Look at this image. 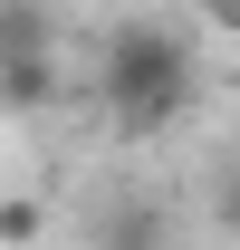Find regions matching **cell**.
I'll return each instance as SVG.
<instances>
[{
  "mask_svg": "<svg viewBox=\"0 0 240 250\" xmlns=\"http://www.w3.org/2000/svg\"><path fill=\"white\" fill-rule=\"evenodd\" d=\"M211 231H231V241H240V164L211 183Z\"/></svg>",
  "mask_w": 240,
  "mask_h": 250,
  "instance_id": "6",
  "label": "cell"
},
{
  "mask_svg": "<svg viewBox=\"0 0 240 250\" xmlns=\"http://www.w3.org/2000/svg\"><path fill=\"white\" fill-rule=\"evenodd\" d=\"M0 106H10V116L58 106V48H10V58H0Z\"/></svg>",
  "mask_w": 240,
  "mask_h": 250,
  "instance_id": "3",
  "label": "cell"
},
{
  "mask_svg": "<svg viewBox=\"0 0 240 250\" xmlns=\"http://www.w3.org/2000/svg\"><path fill=\"white\" fill-rule=\"evenodd\" d=\"M39 231H48V202L10 192V202H0V250H39Z\"/></svg>",
  "mask_w": 240,
  "mask_h": 250,
  "instance_id": "5",
  "label": "cell"
},
{
  "mask_svg": "<svg viewBox=\"0 0 240 250\" xmlns=\"http://www.w3.org/2000/svg\"><path fill=\"white\" fill-rule=\"evenodd\" d=\"M87 250H173V212L154 192H106L87 212Z\"/></svg>",
  "mask_w": 240,
  "mask_h": 250,
  "instance_id": "2",
  "label": "cell"
},
{
  "mask_svg": "<svg viewBox=\"0 0 240 250\" xmlns=\"http://www.w3.org/2000/svg\"><path fill=\"white\" fill-rule=\"evenodd\" d=\"M202 20H211L221 39H240V0H202Z\"/></svg>",
  "mask_w": 240,
  "mask_h": 250,
  "instance_id": "7",
  "label": "cell"
},
{
  "mask_svg": "<svg viewBox=\"0 0 240 250\" xmlns=\"http://www.w3.org/2000/svg\"><path fill=\"white\" fill-rule=\"evenodd\" d=\"M10 48H58V10L48 0H0V58Z\"/></svg>",
  "mask_w": 240,
  "mask_h": 250,
  "instance_id": "4",
  "label": "cell"
},
{
  "mask_svg": "<svg viewBox=\"0 0 240 250\" xmlns=\"http://www.w3.org/2000/svg\"><path fill=\"white\" fill-rule=\"evenodd\" d=\"M192 39L173 29V20H125L116 39H106V58H96V106H106V125L116 135H163V125L192 106Z\"/></svg>",
  "mask_w": 240,
  "mask_h": 250,
  "instance_id": "1",
  "label": "cell"
}]
</instances>
